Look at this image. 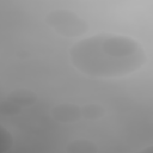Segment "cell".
<instances>
[{
    "mask_svg": "<svg viewBox=\"0 0 153 153\" xmlns=\"http://www.w3.org/2000/svg\"><path fill=\"white\" fill-rule=\"evenodd\" d=\"M69 60L81 74L94 79H114L140 71L147 60L142 44L118 33H97L76 41Z\"/></svg>",
    "mask_w": 153,
    "mask_h": 153,
    "instance_id": "6da1fadb",
    "label": "cell"
},
{
    "mask_svg": "<svg viewBox=\"0 0 153 153\" xmlns=\"http://www.w3.org/2000/svg\"><path fill=\"white\" fill-rule=\"evenodd\" d=\"M44 20L54 32L65 38H79L88 31L86 20L71 10H51L45 14Z\"/></svg>",
    "mask_w": 153,
    "mask_h": 153,
    "instance_id": "7a4b0ae2",
    "label": "cell"
},
{
    "mask_svg": "<svg viewBox=\"0 0 153 153\" xmlns=\"http://www.w3.org/2000/svg\"><path fill=\"white\" fill-rule=\"evenodd\" d=\"M51 117L61 124H72L82 118L81 108L73 103H60L50 110Z\"/></svg>",
    "mask_w": 153,
    "mask_h": 153,
    "instance_id": "3957f363",
    "label": "cell"
},
{
    "mask_svg": "<svg viewBox=\"0 0 153 153\" xmlns=\"http://www.w3.org/2000/svg\"><path fill=\"white\" fill-rule=\"evenodd\" d=\"M8 102L16 104L19 108H27L33 105L37 99L38 96L33 90L30 88H25V87H19V88H14L12 91H10L6 96V98Z\"/></svg>",
    "mask_w": 153,
    "mask_h": 153,
    "instance_id": "277c9868",
    "label": "cell"
},
{
    "mask_svg": "<svg viewBox=\"0 0 153 153\" xmlns=\"http://www.w3.org/2000/svg\"><path fill=\"white\" fill-rule=\"evenodd\" d=\"M66 153H98V146L90 139H74L67 143Z\"/></svg>",
    "mask_w": 153,
    "mask_h": 153,
    "instance_id": "5b68a950",
    "label": "cell"
},
{
    "mask_svg": "<svg viewBox=\"0 0 153 153\" xmlns=\"http://www.w3.org/2000/svg\"><path fill=\"white\" fill-rule=\"evenodd\" d=\"M106 114L105 108L99 103H88L81 106L82 118L88 121H98L103 118Z\"/></svg>",
    "mask_w": 153,
    "mask_h": 153,
    "instance_id": "8992f818",
    "label": "cell"
},
{
    "mask_svg": "<svg viewBox=\"0 0 153 153\" xmlns=\"http://www.w3.org/2000/svg\"><path fill=\"white\" fill-rule=\"evenodd\" d=\"M0 146H1V153H7L13 146L12 133L5 126L0 127Z\"/></svg>",
    "mask_w": 153,
    "mask_h": 153,
    "instance_id": "52a82bcc",
    "label": "cell"
},
{
    "mask_svg": "<svg viewBox=\"0 0 153 153\" xmlns=\"http://www.w3.org/2000/svg\"><path fill=\"white\" fill-rule=\"evenodd\" d=\"M0 112L5 116H16L22 112V108L8 102L7 99H4L0 104Z\"/></svg>",
    "mask_w": 153,
    "mask_h": 153,
    "instance_id": "ba28073f",
    "label": "cell"
},
{
    "mask_svg": "<svg viewBox=\"0 0 153 153\" xmlns=\"http://www.w3.org/2000/svg\"><path fill=\"white\" fill-rule=\"evenodd\" d=\"M133 153H153V145L148 146V147H145L142 149H139L136 152H133Z\"/></svg>",
    "mask_w": 153,
    "mask_h": 153,
    "instance_id": "9c48e42d",
    "label": "cell"
}]
</instances>
